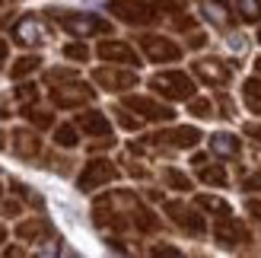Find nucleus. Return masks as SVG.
I'll use <instances>...</instances> for the list:
<instances>
[{"mask_svg":"<svg viewBox=\"0 0 261 258\" xmlns=\"http://www.w3.org/2000/svg\"><path fill=\"white\" fill-rule=\"evenodd\" d=\"M76 124H80L86 134H93V137H109L112 134V124H109V118L102 112H83L80 118H76Z\"/></svg>","mask_w":261,"mask_h":258,"instance_id":"8","label":"nucleus"},{"mask_svg":"<svg viewBox=\"0 0 261 258\" xmlns=\"http://www.w3.org/2000/svg\"><path fill=\"white\" fill-rule=\"evenodd\" d=\"M153 89H160V93L169 96V99H188V96L194 93V83H191V76L172 70V73L153 76Z\"/></svg>","mask_w":261,"mask_h":258,"instance_id":"2","label":"nucleus"},{"mask_svg":"<svg viewBox=\"0 0 261 258\" xmlns=\"http://www.w3.org/2000/svg\"><path fill=\"white\" fill-rule=\"evenodd\" d=\"M13 38H16L19 45H38V42H42V25H38L32 16L29 19H19L16 29H13Z\"/></svg>","mask_w":261,"mask_h":258,"instance_id":"11","label":"nucleus"},{"mask_svg":"<svg viewBox=\"0 0 261 258\" xmlns=\"http://www.w3.org/2000/svg\"><path fill=\"white\" fill-rule=\"evenodd\" d=\"M245 188H261V175H255V178H249V182H245Z\"/></svg>","mask_w":261,"mask_h":258,"instance_id":"34","label":"nucleus"},{"mask_svg":"<svg viewBox=\"0 0 261 258\" xmlns=\"http://www.w3.org/2000/svg\"><path fill=\"white\" fill-rule=\"evenodd\" d=\"M112 13H115L118 19L130 22V25H147V22L156 19V13H153L147 4H130V0H115V4H112Z\"/></svg>","mask_w":261,"mask_h":258,"instance_id":"3","label":"nucleus"},{"mask_svg":"<svg viewBox=\"0 0 261 258\" xmlns=\"http://www.w3.org/2000/svg\"><path fill=\"white\" fill-rule=\"evenodd\" d=\"M16 150L22 157H32V153H38V137L29 131H16Z\"/></svg>","mask_w":261,"mask_h":258,"instance_id":"17","label":"nucleus"},{"mask_svg":"<svg viewBox=\"0 0 261 258\" xmlns=\"http://www.w3.org/2000/svg\"><path fill=\"white\" fill-rule=\"evenodd\" d=\"M38 64H42V61H38V58H19L16 64H13V80H19V76H25V73H32L35 67H38Z\"/></svg>","mask_w":261,"mask_h":258,"instance_id":"20","label":"nucleus"},{"mask_svg":"<svg viewBox=\"0 0 261 258\" xmlns=\"http://www.w3.org/2000/svg\"><path fill=\"white\" fill-rule=\"evenodd\" d=\"M4 58H7V42L0 38V61H4Z\"/></svg>","mask_w":261,"mask_h":258,"instance_id":"36","label":"nucleus"},{"mask_svg":"<svg viewBox=\"0 0 261 258\" xmlns=\"http://www.w3.org/2000/svg\"><path fill=\"white\" fill-rule=\"evenodd\" d=\"M42 229H45V223H42V220H35V223H22V226L16 229V233H19L22 239H32V236L42 233Z\"/></svg>","mask_w":261,"mask_h":258,"instance_id":"24","label":"nucleus"},{"mask_svg":"<svg viewBox=\"0 0 261 258\" xmlns=\"http://www.w3.org/2000/svg\"><path fill=\"white\" fill-rule=\"evenodd\" d=\"M258 70H261V61H258Z\"/></svg>","mask_w":261,"mask_h":258,"instance_id":"38","label":"nucleus"},{"mask_svg":"<svg viewBox=\"0 0 261 258\" xmlns=\"http://www.w3.org/2000/svg\"><path fill=\"white\" fill-rule=\"evenodd\" d=\"M211 150L217 153V157H236V153H239V140L232 134H214L211 137Z\"/></svg>","mask_w":261,"mask_h":258,"instance_id":"13","label":"nucleus"},{"mask_svg":"<svg viewBox=\"0 0 261 258\" xmlns=\"http://www.w3.org/2000/svg\"><path fill=\"white\" fill-rule=\"evenodd\" d=\"M51 16H55L70 35H93V32H109L112 29L106 19L93 16V13H67V16H64L61 10H51Z\"/></svg>","mask_w":261,"mask_h":258,"instance_id":"1","label":"nucleus"},{"mask_svg":"<svg viewBox=\"0 0 261 258\" xmlns=\"http://www.w3.org/2000/svg\"><path fill=\"white\" fill-rule=\"evenodd\" d=\"M55 140H58V147H76V131L70 124H61L55 131Z\"/></svg>","mask_w":261,"mask_h":258,"instance_id":"21","label":"nucleus"},{"mask_svg":"<svg viewBox=\"0 0 261 258\" xmlns=\"http://www.w3.org/2000/svg\"><path fill=\"white\" fill-rule=\"evenodd\" d=\"M156 255H178V249H169V246H160V249H153Z\"/></svg>","mask_w":261,"mask_h":258,"instance_id":"32","label":"nucleus"},{"mask_svg":"<svg viewBox=\"0 0 261 258\" xmlns=\"http://www.w3.org/2000/svg\"><path fill=\"white\" fill-rule=\"evenodd\" d=\"M70 76H73V70H51L48 80H70Z\"/></svg>","mask_w":261,"mask_h":258,"instance_id":"31","label":"nucleus"},{"mask_svg":"<svg viewBox=\"0 0 261 258\" xmlns=\"http://www.w3.org/2000/svg\"><path fill=\"white\" fill-rule=\"evenodd\" d=\"M29 121L35 127H51V115L48 112H29Z\"/></svg>","mask_w":261,"mask_h":258,"instance_id":"28","label":"nucleus"},{"mask_svg":"<svg viewBox=\"0 0 261 258\" xmlns=\"http://www.w3.org/2000/svg\"><path fill=\"white\" fill-rule=\"evenodd\" d=\"M166 211L175 217V223L178 226H185L188 233H204V220L194 211H188L185 204H178V201H172V204H166Z\"/></svg>","mask_w":261,"mask_h":258,"instance_id":"7","label":"nucleus"},{"mask_svg":"<svg viewBox=\"0 0 261 258\" xmlns=\"http://www.w3.org/2000/svg\"><path fill=\"white\" fill-rule=\"evenodd\" d=\"M137 226H140V229H147V233H153V229L160 226V220H156V217H153L147 208H137Z\"/></svg>","mask_w":261,"mask_h":258,"instance_id":"22","label":"nucleus"},{"mask_svg":"<svg viewBox=\"0 0 261 258\" xmlns=\"http://www.w3.org/2000/svg\"><path fill=\"white\" fill-rule=\"evenodd\" d=\"M89 96H93V89H83L80 86V93H61V89H58V93H55V102H58V106H80V102H86Z\"/></svg>","mask_w":261,"mask_h":258,"instance_id":"16","label":"nucleus"},{"mask_svg":"<svg viewBox=\"0 0 261 258\" xmlns=\"http://www.w3.org/2000/svg\"><path fill=\"white\" fill-rule=\"evenodd\" d=\"M236 7L242 13V19H249V22L261 19V0H236Z\"/></svg>","mask_w":261,"mask_h":258,"instance_id":"19","label":"nucleus"},{"mask_svg":"<svg viewBox=\"0 0 261 258\" xmlns=\"http://www.w3.org/2000/svg\"><path fill=\"white\" fill-rule=\"evenodd\" d=\"M99 58L118 61V64H137V55H134L127 45H121V42H102V45H99Z\"/></svg>","mask_w":261,"mask_h":258,"instance_id":"10","label":"nucleus"},{"mask_svg":"<svg viewBox=\"0 0 261 258\" xmlns=\"http://www.w3.org/2000/svg\"><path fill=\"white\" fill-rule=\"evenodd\" d=\"M201 10L207 13V19L211 22H217V25H226L229 19H226V10H223V4H217V0H204L201 4Z\"/></svg>","mask_w":261,"mask_h":258,"instance_id":"18","label":"nucleus"},{"mask_svg":"<svg viewBox=\"0 0 261 258\" xmlns=\"http://www.w3.org/2000/svg\"><path fill=\"white\" fill-rule=\"evenodd\" d=\"M166 182L172 185V188H181V191H188V188H191V182H188V178L181 175V172H175V169H169V172H166Z\"/></svg>","mask_w":261,"mask_h":258,"instance_id":"23","label":"nucleus"},{"mask_svg":"<svg viewBox=\"0 0 261 258\" xmlns=\"http://www.w3.org/2000/svg\"><path fill=\"white\" fill-rule=\"evenodd\" d=\"M109 178H115V166L106 163V160H96V163H89L86 169H83L80 188H83V191H93V188H99V185H106Z\"/></svg>","mask_w":261,"mask_h":258,"instance_id":"5","label":"nucleus"},{"mask_svg":"<svg viewBox=\"0 0 261 258\" xmlns=\"http://www.w3.org/2000/svg\"><path fill=\"white\" fill-rule=\"evenodd\" d=\"M245 131H249L252 137H258V140H261V127H258V124H249V127H245Z\"/></svg>","mask_w":261,"mask_h":258,"instance_id":"33","label":"nucleus"},{"mask_svg":"<svg viewBox=\"0 0 261 258\" xmlns=\"http://www.w3.org/2000/svg\"><path fill=\"white\" fill-rule=\"evenodd\" d=\"M194 70H198L207 83H226L229 80V70L220 61H198V64H194Z\"/></svg>","mask_w":261,"mask_h":258,"instance_id":"12","label":"nucleus"},{"mask_svg":"<svg viewBox=\"0 0 261 258\" xmlns=\"http://www.w3.org/2000/svg\"><path fill=\"white\" fill-rule=\"evenodd\" d=\"M201 178H204V182H211V185H223V182H226L223 169H204V172H201Z\"/></svg>","mask_w":261,"mask_h":258,"instance_id":"27","label":"nucleus"},{"mask_svg":"<svg viewBox=\"0 0 261 258\" xmlns=\"http://www.w3.org/2000/svg\"><path fill=\"white\" fill-rule=\"evenodd\" d=\"M4 236H7V233H4V226H0V242H4Z\"/></svg>","mask_w":261,"mask_h":258,"instance_id":"37","label":"nucleus"},{"mask_svg":"<svg viewBox=\"0 0 261 258\" xmlns=\"http://www.w3.org/2000/svg\"><path fill=\"white\" fill-rule=\"evenodd\" d=\"M140 48L147 51L150 61H178V55H181L178 45H172L169 38H160V35H143Z\"/></svg>","mask_w":261,"mask_h":258,"instance_id":"4","label":"nucleus"},{"mask_svg":"<svg viewBox=\"0 0 261 258\" xmlns=\"http://www.w3.org/2000/svg\"><path fill=\"white\" fill-rule=\"evenodd\" d=\"M204 45V35H191V48H201Z\"/></svg>","mask_w":261,"mask_h":258,"instance_id":"35","label":"nucleus"},{"mask_svg":"<svg viewBox=\"0 0 261 258\" xmlns=\"http://www.w3.org/2000/svg\"><path fill=\"white\" fill-rule=\"evenodd\" d=\"M64 55L73 58V61H86L89 58V48L86 45H64Z\"/></svg>","mask_w":261,"mask_h":258,"instance_id":"25","label":"nucleus"},{"mask_svg":"<svg viewBox=\"0 0 261 258\" xmlns=\"http://www.w3.org/2000/svg\"><path fill=\"white\" fill-rule=\"evenodd\" d=\"M16 96H19L22 102H29V99H35L38 93H35V86H32V83H22V86L16 89Z\"/></svg>","mask_w":261,"mask_h":258,"instance_id":"29","label":"nucleus"},{"mask_svg":"<svg viewBox=\"0 0 261 258\" xmlns=\"http://www.w3.org/2000/svg\"><path fill=\"white\" fill-rule=\"evenodd\" d=\"M198 204H201V208H207V211H220V214H226V204L220 201V198H207V195H201Z\"/></svg>","mask_w":261,"mask_h":258,"instance_id":"26","label":"nucleus"},{"mask_svg":"<svg viewBox=\"0 0 261 258\" xmlns=\"http://www.w3.org/2000/svg\"><path fill=\"white\" fill-rule=\"evenodd\" d=\"M96 80L102 86H121V89H127V86L137 83V76L134 73H115V70H96Z\"/></svg>","mask_w":261,"mask_h":258,"instance_id":"14","label":"nucleus"},{"mask_svg":"<svg viewBox=\"0 0 261 258\" xmlns=\"http://www.w3.org/2000/svg\"><path fill=\"white\" fill-rule=\"evenodd\" d=\"M191 112H198L201 118H207V112H211V106H207L204 99H194V102H191Z\"/></svg>","mask_w":261,"mask_h":258,"instance_id":"30","label":"nucleus"},{"mask_svg":"<svg viewBox=\"0 0 261 258\" xmlns=\"http://www.w3.org/2000/svg\"><path fill=\"white\" fill-rule=\"evenodd\" d=\"M217 239L223 242V246H236V242H245V229L239 226V220H232V217H223V220L217 223Z\"/></svg>","mask_w":261,"mask_h":258,"instance_id":"9","label":"nucleus"},{"mask_svg":"<svg viewBox=\"0 0 261 258\" xmlns=\"http://www.w3.org/2000/svg\"><path fill=\"white\" fill-rule=\"evenodd\" d=\"M156 140H172L175 147H194L201 140V134H198V127H175L172 134H166V137H156Z\"/></svg>","mask_w":261,"mask_h":258,"instance_id":"15","label":"nucleus"},{"mask_svg":"<svg viewBox=\"0 0 261 258\" xmlns=\"http://www.w3.org/2000/svg\"><path fill=\"white\" fill-rule=\"evenodd\" d=\"M127 109L140 112L143 118H150V121H169L172 118V109H166V106H160V102H153V99H143V96H130Z\"/></svg>","mask_w":261,"mask_h":258,"instance_id":"6","label":"nucleus"}]
</instances>
